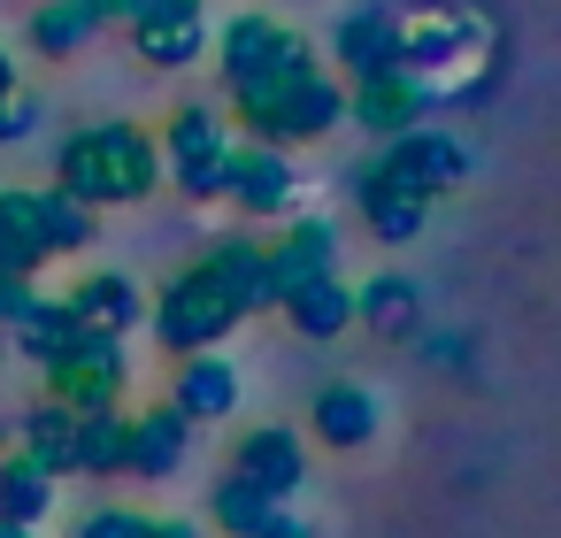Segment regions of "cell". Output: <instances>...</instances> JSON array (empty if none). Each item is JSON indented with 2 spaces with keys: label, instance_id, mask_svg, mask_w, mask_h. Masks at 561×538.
Wrapping results in <instances>:
<instances>
[{
  "label": "cell",
  "instance_id": "cell-1",
  "mask_svg": "<svg viewBox=\"0 0 561 538\" xmlns=\"http://www.w3.org/2000/svg\"><path fill=\"white\" fill-rule=\"evenodd\" d=\"M55 185L78 193L85 208H131V201H147L154 185H170V178H162V139L139 131V124H124V116L78 124V131L55 147Z\"/></svg>",
  "mask_w": 561,
  "mask_h": 538
},
{
  "label": "cell",
  "instance_id": "cell-2",
  "mask_svg": "<svg viewBox=\"0 0 561 538\" xmlns=\"http://www.w3.org/2000/svg\"><path fill=\"white\" fill-rule=\"evenodd\" d=\"M147 323H154V339H162V354H208V346H224L239 323H247V308L193 262V270H178L162 293H154V308H147Z\"/></svg>",
  "mask_w": 561,
  "mask_h": 538
},
{
  "label": "cell",
  "instance_id": "cell-3",
  "mask_svg": "<svg viewBox=\"0 0 561 538\" xmlns=\"http://www.w3.org/2000/svg\"><path fill=\"white\" fill-rule=\"evenodd\" d=\"M231 124L208 108V101H185V108H170V124H162V178L185 193V201H224V185H231Z\"/></svg>",
  "mask_w": 561,
  "mask_h": 538
},
{
  "label": "cell",
  "instance_id": "cell-4",
  "mask_svg": "<svg viewBox=\"0 0 561 538\" xmlns=\"http://www.w3.org/2000/svg\"><path fill=\"white\" fill-rule=\"evenodd\" d=\"M124 385H131V354H124V339H78L62 362H47V400H62L70 415L124 408Z\"/></svg>",
  "mask_w": 561,
  "mask_h": 538
},
{
  "label": "cell",
  "instance_id": "cell-5",
  "mask_svg": "<svg viewBox=\"0 0 561 538\" xmlns=\"http://www.w3.org/2000/svg\"><path fill=\"white\" fill-rule=\"evenodd\" d=\"M377 170H385V178H400V185H408V193H423V201H446V193H461V185H469V147H461L454 131H438V124H415V131L385 139Z\"/></svg>",
  "mask_w": 561,
  "mask_h": 538
},
{
  "label": "cell",
  "instance_id": "cell-6",
  "mask_svg": "<svg viewBox=\"0 0 561 538\" xmlns=\"http://www.w3.org/2000/svg\"><path fill=\"white\" fill-rule=\"evenodd\" d=\"M224 201H239V216H300L308 178L293 170V147L239 139V147H231V185H224Z\"/></svg>",
  "mask_w": 561,
  "mask_h": 538
},
{
  "label": "cell",
  "instance_id": "cell-7",
  "mask_svg": "<svg viewBox=\"0 0 561 538\" xmlns=\"http://www.w3.org/2000/svg\"><path fill=\"white\" fill-rule=\"evenodd\" d=\"M131 55L154 70H193L208 55V0H139V16L124 24Z\"/></svg>",
  "mask_w": 561,
  "mask_h": 538
},
{
  "label": "cell",
  "instance_id": "cell-8",
  "mask_svg": "<svg viewBox=\"0 0 561 538\" xmlns=\"http://www.w3.org/2000/svg\"><path fill=\"white\" fill-rule=\"evenodd\" d=\"M346 124H362L369 139H400V131L431 124V85H423V70L354 78V85H346Z\"/></svg>",
  "mask_w": 561,
  "mask_h": 538
},
{
  "label": "cell",
  "instance_id": "cell-9",
  "mask_svg": "<svg viewBox=\"0 0 561 538\" xmlns=\"http://www.w3.org/2000/svg\"><path fill=\"white\" fill-rule=\"evenodd\" d=\"M339 124H346V85H339L331 70H316V78L293 85V93L247 131V139H270V147H316V139H331Z\"/></svg>",
  "mask_w": 561,
  "mask_h": 538
},
{
  "label": "cell",
  "instance_id": "cell-10",
  "mask_svg": "<svg viewBox=\"0 0 561 538\" xmlns=\"http://www.w3.org/2000/svg\"><path fill=\"white\" fill-rule=\"evenodd\" d=\"M231 477L262 484L270 500H293V492L308 484V438H300L293 423H254V431L231 446Z\"/></svg>",
  "mask_w": 561,
  "mask_h": 538
},
{
  "label": "cell",
  "instance_id": "cell-11",
  "mask_svg": "<svg viewBox=\"0 0 561 538\" xmlns=\"http://www.w3.org/2000/svg\"><path fill=\"white\" fill-rule=\"evenodd\" d=\"M62 300H70V316H78L85 339H131V331L147 323V308H154L124 270H93V277H78Z\"/></svg>",
  "mask_w": 561,
  "mask_h": 538
},
{
  "label": "cell",
  "instance_id": "cell-12",
  "mask_svg": "<svg viewBox=\"0 0 561 538\" xmlns=\"http://www.w3.org/2000/svg\"><path fill=\"white\" fill-rule=\"evenodd\" d=\"M316 277H339V231L323 216H293L285 239H270V285H277V308L316 285Z\"/></svg>",
  "mask_w": 561,
  "mask_h": 538
},
{
  "label": "cell",
  "instance_id": "cell-13",
  "mask_svg": "<svg viewBox=\"0 0 561 538\" xmlns=\"http://www.w3.org/2000/svg\"><path fill=\"white\" fill-rule=\"evenodd\" d=\"M201 270L247 308V316H270L277 308V285H270V239H247V231H216Z\"/></svg>",
  "mask_w": 561,
  "mask_h": 538
},
{
  "label": "cell",
  "instance_id": "cell-14",
  "mask_svg": "<svg viewBox=\"0 0 561 538\" xmlns=\"http://www.w3.org/2000/svg\"><path fill=\"white\" fill-rule=\"evenodd\" d=\"M331 55H339L346 78H385V70H408V32H400L392 9H354V16L339 24Z\"/></svg>",
  "mask_w": 561,
  "mask_h": 538
},
{
  "label": "cell",
  "instance_id": "cell-15",
  "mask_svg": "<svg viewBox=\"0 0 561 538\" xmlns=\"http://www.w3.org/2000/svg\"><path fill=\"white\" fill-rule=\"evenodd\" d=\"M293 39H300V32H285V24H277V16H262V9L231 16V24L216 32V78H224V93H239L247 78H262Z\"/></svg>",
  "mask_w": 561,
  "mask_h": 538
},
{
  "label": "cell",
  "instance_id": "cell-16",
  "mask_svg": "<svg viewBox=\"0 0 561 538\" xmlns=\"http://www.w3.org/2000/svg\"><path fill=\"white\" fill-rule=\"evenodd\" d=\"M377 423H385V408H377V392H369V385H354V377L323 385V392H316V408H308V431H316L331 454H362V446L377 438Z\"/></svg>",
  "mask_w": 561,
  "mask_h": 538
},
{
  "label": "cell",
  "instance_id": "cell-17",
  "mask_svg": "<svg viewBox=\"0 0 561 538\" xmlns=\"http://www.w3.org/2000/svg\"><path fill=\"white\" fill-rule=\"evenodd\" d=\"M354 201H362V216H369V239H385V247H408V239H423V224H431V201L408 193L400 178H385L377 162L354 178Z\"/></svg>",
  "mask_w": 561,
  "mask_h": 538
},
{
  "label": "cell",
  "instance_id": "cell-18",
  "mask_svg": "<svg viewBox=\"0 0 561 538\" xmlns=\"http://www.w3.org/2000/svg\"><path fill=\"white\" fill-rule=\"evenodd\" d=\"M55 262V239H47V193L32 185H0V270H39Z\"/></svg>",
  "mask_w": 561,
  "mask_h": 538
},
{
  "label": "cell",
  "instance_id": "cell-19",
  "mask_svg": "<svg viewBox=\"0 0 561 538\" xmlns=\"http://www.w3.org/2000/svg\"><path fill=\"white\" fill-rule=\"evenodd\" d=\"M101 32H108V9H101V0H39V9H32V24H24L32 55H47V62L85 55Z\"/></svg>",
  "mask_w": 561,
  "mask_h": 538
},
{
  "label": "cell",
  "instance_id": "cell-20",
  "mask_svg": "<svg viewBox=\"0 0 561 538\" xmlns=\"http://www.w3.org/2000/svg\"><path fill=\"white\" fill-rule=\"evenodd\" d=\"M170 408L185 415V423H224L231 408H239V369L208 346V354H185L178 362V385H170Z\"/></svg>",
  "mask_w": 561,
  "mask_h": 538
},
{
  "label": "cell",
  "instance_id": "cell-21",
  "mask_svg": "<svg viewBox=\"0 0 561 538\" xmlns=\"http://www.w3.org/2000/svg\"><path fill=\"white\" fill-rule=\"evenodd\" d=\"M185 454H193V423H185L170 400L131 415V477L162 484V477H178V469H185Z\"/></svg>",
  "mask_w": 561,
  "mask_h": 538
},
{
  "label": "cell",
  "instance_id": "cell-22",
  "mask_svg": "<svg viewBox=\"0 0 561 538\" xmlns=\"http://www.w3.org/2000/svg\"><path fill=\"white\" fill-rule=\"evenodd\" d=\"M55 469L39 461V454H24V446H0V523H24V530H39L47 523V507H55Z\"/></svg>",
  "mask_w": 561,
  "mask_h": 538
},
{
  "label": "cell",
  "instance_id": "cell-23",
  "mask_svg": "<svg viewBox=\"0 0 561 538\" xmlns=\"http://www.w3.org/2000/svg\"><path fill=\"white\" fill-rule=\"evenodd\" d=\"M354 323H369V339H423V293H415V277H400V270L369 277L354 293Z\"/></svg>",
  "mask_w": 561,
  "mask_h": 538
},
{
  "label": "cell",
  "instance_id": "cell-24",
  "mask_svg": "<svg viewBox=\"0 0 561 538\" xmlns=\"http://www.w3.org/2000/svg\"><path fill=\"white\" fill-rule=\"evenodd\" d=\"M277 316L293 323V339L331 346V339H346V331H354V293H346L339 277H316V285H300V293H293Z\"/></svg>",
  "mask_w": 561,
  "mask_h": 538
},
{
  "label": "cell",
  "instance_id": "cell-25",
  "mask_svg": "<svg viewBox=\"0 0 561 538\" xmlns=\"http://www.w3.org/2000/svg\"><path fill=\"white\" fill-rule=\"evenodd\" d=\"M316 70H323V62H316V47H308V39H293V47H285V55H277L262 78H247V85L231 93V108H239V116H247V131H254V124H262V116H270V108L293 93V85H308Z\"/></svg>",
  "mask_w": 561,
  "mask_h": 538
},
{
  "label": "cell",
  "instance_id": "cell-26",
  "mask_svg": "<svg viewBox=\"0 0 561 538\" xmlns=\"http://www.w3.org/2000/svg\"><path fill=\"white\" fill-rule=\"evenodd\" d=\"M78 339H85V331H78L70 300H47V293H39V300H32V316L9 331V354H24V362H39V369H47V362H62Z\"/></svg>",
  "mask_w": 561,
  "mask_h": 538
},
{
  "label": "cell",
  "instance_id": "cell-27",
  "mask_svg": "<svg viewBox=\"0 0 561 538\" xmlns=\"http://www.w3.org/2000/svg\"><path fill=\"white\" fill-rule=\"evenodd\" d=\"M16 446L39 454L55 477H78V415L62 400H39L32 415H16Z\"/></svg>",
  "mask_w": 561,
  "mask_h": 538
},
{
  "label": "cell",
  "instance_id": "cell-28",
  "mask_svg": "<svg viewBox=\"0 0 561 538\" xmlns=\"http://www.w3.org/2000/svg\"><path fill=\"white\" fill-rule=\"evenodd\" d=\"M124 469H131V415L124 408L78 415V477H124Z\"/></svg>",
  "mask_w": 561,
  "mask_h": 538
},
{
  "label": "cell",
  "instance_id": "cell-29",
  "mask_svg": "<svg viewBox=\"0 0 561 538\" xmlns=\"http://www.w3.org/2000/svg\"><path fill=\"white\" fill-rule=\"evenodd\" d=\"M277 507H285V500H270L262 484H247V477H231V469H224V484L208 492V523H216L224 538H262V523H270Z\"/></svg>",
  "mask_w": 561,
  "mask_h": 538
},
{
  "label": "cell",
  "instance_id": "cell-30",
  "mask_svg": "<svg viewBox=\"0 0 561 538\" xmlns=\"http://www.w3.org/2000/svg\"><path fill=\"white\" fill-rule=\"evenodd\" d=\"M47 239H55V254L93 247V239H101V208H85V201L62 193V185H47Z\"/></svg>",
  "mask_w": 561,
  "mask_h": 538
},
{
  "label": "cell",
  "instance_id": "cell-31",
  "mask_svg": "<svg viewBox=\"0 0 561 538\" xmlns=\"http://www.w3.org/2000/svg\"><path fill=\"white\" fill-rule=\"evenodd\" d=\"M78 538H154V515H139V507H93L78 523Z\"/></svg>",
  "mask_w": 561,
  "mask_h": 538
},
{
  "label": "cell",
  "instance_id": "cell-32",
  "mask_svg": "<svg viewBox=\"0 0 561 538\" xmlns=\"http://www.w3.org/2000/svg\"><path fill=\"white\" fill-rule=\"evenodd\" d=\"M39 116H47V108H39V93H24V85H16L9 101H0V147H24V139L39 131Z\"/></svg>",
  "mask_w": 561,
  "mask_h": 538
},
{
  "label": "cell",
  "instance_id": "cell-33",
  "mask_svg": "<svg viewBox=\"0 0 561 538\" xmlns=\"http://www.w3.org/2000/svg\"><path fill=\"white\" fill-rule=\"evenodd\" d=\"M32 300H39V285H32L24 270H0V331H16V323L32 316Z\"/></svg>",
  "mask_w": 561,
  "mask_h": 538
},
{
  "label": "cell",
  "instance_id": "cell-34",
  "mask_svg": "<svg viewBox=\"0 0 561 538\" xmlns=\"http://www.w3.org/2000/svg\"><path fill=\"white\" fill-rule=\"evenodd\" d=\"M262 538H316V523H300V515H285V507H277V515L262 523Z\"/></svg>",
  "mask_w": 561,
  "mask_h": 538
},
{
  "label": "cell",
  "instance_id": "cell-35",
  "mask_svg": "<svg viewBox=\"0 0 561 538\" xmlns=\"http://www.w3.org/2000/svg\"><path fill=\"white\" fill-rule=\"evenodd\" d=\"M154 538H208L193 515H154Z\"/></svg>",
  "mask_w": 561,
  "mask_h": 538
},
{
  "label": "cell",
  "instance_id": "cell-36",
  "mask_svg": "<svg viewBox=\"0 0 561 538\" xmlns=\"http://www.w3.org/2000/svg\"><path fill=\"white\" fill-rule=\"evenodd\" d=\"M16 93V55H0V101Z\"/></svg>",
  "mask_w": 561,
  "mask_h": 538
},
{
  "label": "cell",
  "instance_id": "cell-37",
  "mask_svg": "<svg viewBox=\"0 0 561 538\" xmlns=\"http://www.w3.org/2000/svg\"><path fill=\"white\" fill-rule=\"evenodd\" d=\"M0 446H16V415H0Z\"/></svg>",
  "mask_w": 561,
  "mask_h": 538
},
{
  "label": "cell",
  "instance_id": "cell-38",
  "mask_svg": "<svg viewBox=\"0 0 561 538\" xmlns=\"http://www.w3.org/2000/svg\"><path fill=\"white\" fill-rule=\"evenodd\" d=\"M0 538H32V530H24V523H0Z\"/></svg>",
  "mask_w": 561,
  "mask_h": 538
},
{
  "label": "cell",
  "instance_id": "cell-39",
  "mask_svg": "<svg viewBox=\"0 0 561 538\" xmlns=\"http://www.w3.org/2000/svg\"><path fill=\"white\" fill-rule=\"evenodd\" d=\"M0 362H9V331H0Z\"/></svg>",
  "mask_w": 561,
  "mask_h": 538
}]
</instances>
